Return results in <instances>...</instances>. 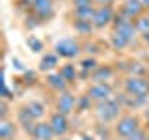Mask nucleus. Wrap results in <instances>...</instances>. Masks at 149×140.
Listing matches in <instances>:
<instances>
[{
	"label": "nucleus",
	"instance_id": "obj_16",
	"mask_svg": "<svg viewBox=\"0 0 149 140\" xmlns=\"http://www.w3.org/2000/svg\"><path fill=\"white\" fill-rule=\"evenodd\" d=\"M60 56L56 54V52H47L43 58H41V62H39V69L41 71H49V73H52L56 67H58V64H60Z\"/></svg>",
	"mask_w": 149,
	"mask_h": 140
},
{
	"label": "nucleus",
	"instance_id": "obj_8",
	"mask_svg": "<svg viewBox=\"0 0 149 140\" xmlns=\"http://www.w3.org/2000/svg\"><path fill=\"white\" fill-rule=\"evenodd\" d=\"M49 123H50V127H52V131L56 133V138L67 136V134L71 133V121H69V116H65V114H62V112H58V110L50 112Z\"/></svg>",
	"mask_w": 149,
	"mask_h": 140
},
{
	"label": "nucleus",
	"instance_id": "obj_25",
	"mask_svg": "<svg viewBox=\"0 0 149 140\" xmlns=\"http://www.w3.org/2000/svg\"><path fill=\"white\" fill-rule=\"evenodd\" d=\"M147 131H149V129L142 125V127H140L138 131H134V133L130 134L129 138H125V140H146V138L149 136V133H147Z\"/></svg>",
	"mask_w": 149,
	"mask_h": 140
},
{
	"label": "nucleus",
	"instance_id": "obj_23",
	"mask_svg": "<svg viewBox=\"0 0 149 140\" xmlns=\"http://www.w3.org/2000/svg\"><path fill=\"white\" fill-rule=\"evenodd\" d=\"M97 60L95 58H84V60H80V65L78 67L82 69V77H90V75L95 71V67H97Z\"/></svg>",
	"mask_w": 149,
	"mask_h": 140
},
{
	"label": "nucleus",
	"instance_id": "obj_28",
	"mask_svg": "<svg viewBox=\"0 0 149 140\" xmlns=\"http://www.w3.org/2000/svg\"><path fill=\"white\" fill-rule=\"evenodd\" d=\"M116 0H95V6H114Z\"/></svg>",
	"mask_w": 149,
	"mask_h": 140
},
{
	"label": "nucleus",
	"instance_id": "obj_15",
	"mask_svg": "<svg viewBox=\"0 0 149 140\" xmlns=\"http://www.w3.org/2000/svg\"><path fill=\"white\" fill-rule=\"evenodd\" d=\"M17 121L11 118L0 120V140H15L17 136Z\"/></svg>",
	"mask_w": 149,
	"mask_h": 140
},
{
	"label": "nucleus",
	"instance_id": "obj_32",
	"mask_svg": "<svg viewBox=\"0 0 149 140\" xmlns=\"http://www.w3.org/2000/svg\"><path fill=\"white\" fill-rule=\"evenodd\" d=\"M142 4H143V8H146V11H149V0H142Z\"/></svg>",
	"mask_w": 149,
	"mask_h": 140
},
{
	"label": "nucleus",
	"instance_id": "obj_12",
	"mask_svg": "<svg viewBox=\"0 0 149 140\" xmlns=\"http://www.w3.org/2000/svg\"><path fill=\"white\" fill-rule=\"evenodd\" d=\"M15 121L19 125H21L22 129L26 131V133H30L32 134V131H34V125L37 123V120L32 116V112L28 110V106H21V108L17 110V114H15Z\"/></svg>",
	"mask_w": 149,
	"mask_h": 140
},
{
	"label": "nucleus",
	"instance_id": "obj_22",
	"mask_svg": "<svg viewBox=\"0 0 149 140\" xmlns=\"http://www.w3.org/2000/svg\"><path fill=\"white\" fill-rule=\"evenodd\" d=\"M26 106H28V110L32 112V116L39 121L41 118L45 116V112H47V108H45V105L41 101H30V103H26Z\"/></svg>",
	"mask_w": 149,
	"mask_h": 140
},
{
	"label": "nucleus",
	"instance_id": "obj_24",
	"mask_svg": "<svg viewBox=\"0 0 149 140\" xmlns=\"http://www.w3.org/2000/svg\"><path fill=\"white\" fill-rule=\"evenodd\" d=\"M134 26H136L138 34H149V13L146 11L143 15L134 19Z\"/></svg>",
	"mask_w": 149,
	"mask_h": 140
},
{
	"label": "nucleus",
	"instance_id": "obj_34",
	"mask_svg": "<svg viewBox=\"0 0 149 140\" xmlns=\"http://www.w3.org/2000/svg\"><path fill=\"white\" fill-rule=\"evenodd\" d=\"M146 140H149V136H147V138H146Z\"/></svg>",
	"mask_w": 149,
	"mask_h": 140
},
{
	"label": "nucleus",
	"instance_id": "obj_11",
	"mask_svg": "<svg viewBox=\"0 0 149 140\" xmlns=\"http://www.w3.org/2000/svg\"><path fill=\"white\" fill-rule=\"evenodd\" d=\"M34 140H56V133L50 127L49 120H39L34 125V131L30 134Z\"/></svg>",
	"mask_w": 149,
	"mask_h": 140
},
{
	"label": "nucleus",
	"instance_id": "obj_18",
	"mask_svg": "<svg viewBox=\"0 0 149 140\" xmlns=\"http://www.w3.org/2000/svg\"><path fill=\"white\" fill-rule=\"evenodd\" d=\"M95 8H97V6H91V8H77V9H71L73 21H91V19H93V13H95Z\"/></svg>",
	"mask_w": 149,
	"mask_h": 140
},
{
	"label": "nucleus",
	"instance_id": "obj_10",
	"mask_svg": "<svg viewBox=\"0 0 149 140\" xmlns=\"http://www.w3.org/2000/svg\"><path fill=\"white\" fill-rule=\"evenodd\" d=\"M32 13L37 21L47 22L54 17V0H36L32 6Z\"/></svg>",
	"mask_w": 149,
	"mask_h": 140
},
{
	"label": "nucleus",
	"instance_id": "obj_7",
	"mask_svg": "<svg viewBox=\"0 0 149 140\" xmlns=\"http://www.w3.org/2000/svg\"><path fill=\"white\" fill-rule=\"evenodd\" d=\"M114 30L112 32H116V34H121V36H125L127 39H130L134 43V39H136V34H138V30H136V26H134V21L132 19H129V17H125V15H121V13H118V17H116V21H114Z\"/></svg>",
	"mask_w": 149,
	"mask_h": 140
},
{
	"label": "nucleus",
	"instance_id": "obj_17",
	"mask_svg": "<svg viewBox=\"0 0 149 140\" xmlns=\"http://www.w3.org/2000/svg\"><path fill=\"white\" fill-rule=\"evenodd\" d=\"M73 28H74V32L82 37L91 36L93 30H95V26H93L91 21H73Z\"/></svg>",
	"mask_w": 149,
	"mask_h": 140
},
{
	"label": "nucleus",
	"instance_id": "obj_19",
	"mask_svg": "<svg viewBox=\"0 0 149 140\" xmlns=\"http://www.w3.org/2000/svg\"><path fill=\"white\" fill-rule=\"evenodd\" d=\"M58 71L69 84H73L78 78V71H77V65L74 64H65V65H62V67L58 69Z\"/></svg>",
	"mask_w": 149,
	"mask_h": 140
},
{
	"label": "nucleus",
	"instance_id": "obj_35",
	"mask_svg": "<svg viewBox=\"0 0 149 140\" xmlns=\"http://www.w3.org/2000/svg\"><path fill=\"white\" fill-rule=\"evenodd\" d=\"M147 13H149V11H147Z\"/></svg>",
	"mask_w": 149,
	"mask_h": 140
},
{
	"label": "nucleus",
	"instance_id": "obj_9",
	"mask_svg": "<svg viewBox=\"0 0 149 140\" xmlns=\"http://www.w3.org/2000/svg\"><path fill=\"white\" fill-rule=\"evenodd\" d=\"M77 97L78 95H74V93L69 92V90L58 93V95H56V101H54V110L62 112L65 116H71L73 112L77 110Z\"/></svg>",
	"mask_w": 149,
	"mask_h": 140
},
{
	"label": "nucleus",
	"instance_id": "obj_21",
	"mask_svg": "<svg viewBox=\"0 0 149 140\" xmlns=\"http://www.w3.org/2000/svg\"><path fill=\"white\" fill-rule=\"evenodd\" d=\"M110 43H112V49H114V50H123V49H127L129 45H132V41L127 39V37L121 36V34H116V32H112Z\"/></svg>",
	"mask_w": 149,
	"mask_h": 140
},
{
	"label": "nucleus",
	"instance_id": "obj_33",
	"mask_svg": "<svg viewBox=\"0 0 149 140\" xmlns=\"http://www.w3.org/2000/svg\"><path fill=\"white\" fill-rule=\"evenodd\" d=\"M56 140H71L69 136H62V138H56Z\"/></svg>",
	"mask_w": 149,
	"mask_h": 140
},
{
	"label": "nucleus",
	"instance_id": "obj_6",
	"mask_svg": "<svg viewBox=\"0 0 149 140\" xmlns=\"http://www.w3.org/2000/svg\"><path fill=\"white\" fill-rule=\"evenodd\" d=\"M86 93L90 95V99L95 103H102L114 97V86L110 82H91V86H88Z\"/></svg>",
	"mask_w": 149,
	"mask_h": 140
},
{
	"label": "nucleus",
	"instance_id": "obj_20",
	"mask_svg": "<svg viewBox=\"0 0 149 140\" xmlns=\"http://www.w3.org/2000/svg\"><path fill=\"white\" fill-rule=\"evenodd\" d=\"M91 108H95V105H93V101L90 99L88 93L77 97V110H74V114H84V112H88Z\"/></svg>",
	"mask_w": 149,
	"mask_h": 140
},
{
	"label": "nucleus",
	"instance_id": "obj_26",
	"mask_svg": "<svg viewBox=\"0 0 149 140\" xmlns=\"http://www.w3.org/2000/svg\"><path fill=\"white\" fill-rule=\"evenodd\" d=\"M71 4H73V9H77V8H91V6H95V0H71Z\"/></svg>",
	"mask_w": 149,
	"mask_h": 140
},
{
	"label": "nucleus",
	"instance_id": "obj_27",
	"mask_svg": "<svg viewBox=\"0 0 149 140\" xmlns=\"http://www.w3.org/2000/svg\"><path fill=\"white\" fill-rule=\"evenodd\" d=\"M28 45L34 49V52H39L41 49H43V45H41V41H37V39H34V37H30L28 39Z\"/></svg>",
	"mask_w": 149,
	"mask_h": 140
},
{
	"label": "nucleus",
	"instance_id": "obj_1",
	"mask_svg": "<svg viewBox=\"0 0 149 140\" xmlns=\"http://www.w3.org/2000/svg\"><path fill=\"white\" fill-rule=\"evenodd\" d=\"M123 92L129 97L136 99L140 105L147 101L149 97V77H138V75H129L123 80Z\"/></svg>",
	"mask_w": 149,
	"mask_h": 140
},
{
	"label": "nucleus",
	"instance_id": "obj_29",
	"mask_svg": "<svg viewBox=\"0 0 149 140\" xmlns=\"http://www.w3.org/2000/svg\"><path fill=\"white\" fill-rule=\"evenodd\" d=\"M34 2L36 0H19V4H22L24 8H30V9H32V6H34Z\"/></svg>",
	"mask_w": 149,
	"mask_h": 140
},
{
	"label": "nucleus",
	"instance_id": "obj_5",
	"mask_svg": "<svg viewBox=\"0 0 149 140\" xmlns=\"http://www.w3.org/2000/svg\"><path fill=\"white\" fill-rule=\"evenodd\" d=\"M116 17H118V13H116V9L112 6H97L91 22H93V26H95V30H102V28L114 24Z\"/></svg>",
	"mask_w": 149,
	"mask_h": 140
},
{
	"label": "nucleus",
	"instance_id": "obj_2",
	"mask_svg": "<svg viewBox=\"0 0 149 140\" xmlns=\"http://www.w3.org/2000/svg\"><path fill=\"white\" fill-rule=\"evenodd\" d=\"M121 112H123V105L118 97H112L108 101L95 105V118L99 120V123H116L119 120Z\"/></svg>",
	"mask_w": 149,
	"mask_h": 140
},
{
	"label": "nucleus",
	"instance_id": "obj_4",
	"mask_svg": "<svg viewBox=\"0 0 149 140\" xmlns=\"http://www.w3.org/2000/svg\"><path fill=\"white\" fill-rule=\"evenodd\" d=\"M84 50V47L80 45V41L74 39V37H67V39H62L54 45V52L60 56V58H65V60H73V58H78L80 52Z\"/></svg>",
	"mask_w": 149,
	"mask_h": 140
},
{
	"label": "nucleus",
	"instance_id": "obj_30",
	"mask_svg": "<svg viewBox=\"0 0 149 140\" xmlns=\"http://www.w3.org/2000/svg\"><path fill=\"white\" fill-rule=\"evenodd\" d=\"M80 140H99V138L93 136V134H90V133H84L82 136H80Z\"/></svg>",
	"mask_w": 149,
	"mask_h": 140
},
{
	"label": "nucleus",
	"instance_id": "obj_3",
	"mask_svg": "<svg viewBox=\"0 0 149 140\" xmlns=\"http://www.w3.org/2000/svg\"><path fill=\"white\" fill-rule=\"evenodd\" d=\"M142 127V120H140L138 114H132V112H127V114H121L119 120L112 125V134L118 138H129L134 131H138Z\"/></svg>",
	"mask_w": 149,
	"mask_h": 140
},
{
	"label": "nucleus",
	"instance_id": "obj_31",
	"mask_svg": "<svg viewBox=\"0 0 149 140\" xmlns=\"http://www.w3.org/2000/svg\"><path fill=\"white\" fill-rule=\"evenodd\" d=\"M146 121H147V123H146V127L149 129V106L146 108Z\"/></svg>",
	"mask_w": 149,
	"mask_h": 140
},
{
	"label": "nucleus",
	"instance_id": "obj_14",
	"mask_svg": "<svg viewBox=\"0 0 149 140\" xmlns=\"http://www.w3.org/2000/svg\"><path fill=\"white\" fill-rule=\"evenodd\" d=\"M45 84L52 92H56V93H62L65 90H69V82L60 75V71H52V73L47 75V77H45Z\"/></svg>",
	"mask_w": 149,
	"mask_h": 140
},
{
	"label": "nucleus",
	"instance_id": "obj_13",
	"mask_svg": "<svg viewBox=\"0 0 149 140\" xmlns=\"http://www.w3.org/2000/svg\"><path fill=\"white\" fill-rule=\"evenodd\" d=\"M114 77H116V69L108 64H102V65L99 64L95 67V71L90 75L91 82H110L114 80Z\"/></svg>",
	"mask_w": 149,
	"mask_h": 140
}]
</instances>
